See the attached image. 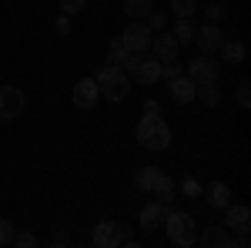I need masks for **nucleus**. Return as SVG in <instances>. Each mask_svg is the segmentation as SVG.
Returning a JSON list of instances; mask_svg holds the SVG:
<instances>
[{
	"mask_svg": "<svg viewBox=\"0 0 251 248\" xmlns=\"http://www.w3.org/2000/svg\"><path fill=\"white\" fill-rule=\"evenodd\" d=\"M24 111V94L17 87H0V121H14Z\"/></svg>",
	"mask_w": 251,
	"mask_h": 248,
	"instance_id": "10",
	"label": "nucleus"
},
{
	"mask_svg": "<svg viewBox=\"0 0 251 248\" xmlns=\"http://www.w3.org/2000/svg\"><path fill=\"white\" fill-rule=\"evenodd\" d=\"M181 191H184V198H201V185H198L194 178H188V181L181 185Z\"/></svg>",
	"mask_w": 251,
	"mask_h": 248,
	"instance_id": "27",
	"label": "nucleus"
},
{
	"mask_svg": "<svg viewBox=\"0 0 251 248\" xmlns=\"http://www.w3.org/2000/svg\"><path fill=\"white\" fill-rule=\"evenodd\" d=\"M97 84L94 77H80L77 84H74V91H71V101H74V108H80V111H87V108H94L97 104Z\"/></svg>",
	"mask_w": 251,
	"mask_h": 248,
	"instance_id": "9",
	"label": "nucleus"
},
{
	"mask_svg": "<svg viewBox=\"0 0 251 248\" xmlns=\"http://www.w3.org/2000/svg\"><path fill=\"white\" fill-rule=\"evenodd\" d=\"M10 245H17V248H37V235H30V231H14V238H10Z\"/></svg>",
	"mask_w": 251,
	"mask_h": 248,
	"instance_id": "24",
	"label": "nucleus"
},
{
	"mask_svg": "<svg viewBox=\"0 0 251 248\" xmlns=\"http://www.w3.org/2000/svg\"><path fill=\"white\" fill-rule=\"evenodd\" d=\"M188 77L194 84H204V81H218V60L211 54H198V57L188 64Z\"/></svg>",
	"mask_w": 251,
	"mask_h": 248,
	"instance_id": "8",
	"label": "nucleus"
},
{
	"mask_svg": "<svg viewBox=\"0 0 251 248\" xmlns=\"http://www.w3.org/2000/svg\"><path fill=\"white\" fill-rule=\"evenodd\" d=\"M121 44H124L131 54H144V51H151V27L141 24V20H134V24L121 34Z\"/></svg>",
	"mask_w": 251,
	"mask_h": 248,
	"instance_id": "7",
	"label": "nucleus"
},
{
	"mask_svg": "<svg viewBox=\"0 0 251 248\" xmlns=\"http://www.w3.org/2000/svg\"><path fill=\"white\" fill-rule=\"evenodd\" d=\"M124 71L134 77V81H141V84H154V81H161V60L148 57V51L144 54H127Z\"/></svg>",
	"mask_w": 251,
	"mask_h": 248,
	"instance_id": "5",
	"label": "nucleus"
},
{
	"mask_svg": "<svg viewBox=\"0 0 251 248\" xmlns=\"http://www.w3.org/2000/svg\"><path fill=\"white\" fill-rule=\"evenodd\" d=\"M127 54H131V51L121 44V37H114V40H111V47H107V64H111V67H124Z\"/></svg>",
	"mask_w": 251,
	"mask_h": 248,
	"instance_id": "22",
	"label": "nucleus"
},
{
	"mask_svg": "<svg viewBox=\"0 0 251 248\" xmlns=\"http://www.w3.org/2000/svg\"><path fill=\"white\" fill-rule=\"evenodd\" d=\"M137 144L151 148V151H164L171 144V128L161 121V114H144L137 124Z\"/></svg>",
	"mask_w": 251,
	"mask_h": 248,
	"instance_id": "2",
	"label": "nucleus"
},
{
	"mask_svg": "<svg viewBox=\"0 0 251 248\" xmlns=\"http://www.w3.org/2000/svg\"><path fill=\"white\" fill-rule=\"evenodd\" d=\"M248 91H251V87H248V81H238V101H241L245 108L251 104V94H248Z\"/></svg>",
	"mask_w": 251,
	"mask_h": 248,
	"instance_id": "31",
	"label": "nucleus"
},
{
	"mask_svg": "<svg viewBox=\"0 0 251 248\" xmlns=\"http://www.w3.org/2000/svg\"><path fill=\"white\" fill-rule=\"evenodd\" d=\"M198 91H194V97H201L208 108H214L218 101H221V87H218V81H204V84H194Z\"/></svg>",
	"mask_w": 251,
	"mask_h": 248,
	"instance_id": "18",
	"label": "nucleus"
},
{
	"mask_svg": "<svg viewBox=\"0 0 251 248\" xmlns=\"http://www.w3.org/2000/svg\"><path fill=\"white\" fill-rule=\"evenodd\" d=\"M198 242L204 248H231V231L225 225H204V231L198 235Z\"/></svg>",
	"mask_w": 251,
	"mask_h": 248,
	"instance_id": "14",
	"label": "nucleus"
},
{
	"mask_svg": "<svg viewBox=\"0 0 251 248\" xmlns=\"http://www.w3.org/2000/svg\"><path fill=\"white\" fill-rule=\"evenodd\" d=\"M204 17H208V24H218V20L225 17V3H208L204 7Z\"/></svg>",
	"mask_w": 251,
	"mask_h": 248,
	"instance_id": "26",
	"label": "nucleus"
},
{
	"mask_svg": "<svg viewBox=\"0 0 251 248\" xmlns=\"http://www.w3.org/2000/svg\"><path fill=\"white\" fill-rule=\"evenodd\" d=\"M218 51L225 54V64H241L245 60V44L241 40H221Z\"/></svg>",
	"mask_w": 251,
	"mask_h": 248,
	"instance_id": "19",
	"label": "nucleus"
},
{
	"mask_svg": "<svg viewBox=\"0 0 251 248\" xmlns=\"http://www.w3.org/2000/svg\"><path fill=\"white\" fill-rule=\"evenodd\" d=\"M10 238H14V225L0 218V245H10Z\"/></svg>",
	"mask_w": 251,
	"mask_h": 248,
	"instance_id": "29",
	"label": "nucleus"
},
{
	"mask_svg": "<svg viewBox=\"0 0 251 248\" xmlns=\"http://www.w3.org/2000/svg\"><path fill=\"white\" fill-rule=\"evenodd\" d=\"M134 181H137V188L154 191V194H157V201H164V205H171V201H174V194H177L174 181H171V178H168L164 171H161V168H141Z\"/></svg>",
	"mask_w": 251,
	"mask_h": 248,
	"instance_id": "4",
	"label": "nucleus"
},
{
	"mask_svg": "<svg viewBox=\"0 0 251 248\" xmlns=\"http://www.w3.org/2000/svg\"><path fill=\"white\" fill-rule=\"evenodd\" d=\"M148 17H151V24H148V27H154V30H161V27L168 24V14H161V10H151Z\"/></svg>",
	"mask_w": 251,
	"mask_h": 248,
	"instance_id": "30",
	"label": "nucleus"
},
{
	"mask_svg": "<svg viewBox=\"0 0 251 248\" xmlns=\"http://www.w3.org/2000/svg\"><path fill=\"white\" fill-rule=\"evenodd\" d=\"M57 30H60V34H67V30H71V17H67V14L57 20Z\"/></svg>",
	"mask_w": 251,
	"mask_h": 248,
	"instance_id": "33",
	"label": "nucleus"
},
{
	"mask_svg": "<svg viewBox=\"0 0 251 248\" xmlns=\"http://www.w3.org/2000/svg\"><path fill=\"white\" fill-rule=\"evenodd\" d=\"M194 30H198V27L191 24V17H177V27H174L171 37L177 40V44H194Z\"/></svg>",
	"mask_w": 251,
	"mask_h": 248,
	"instance_id": "20",
	"label": "nucleus"
},
{
	"mask_svg": "<svg viewBox=\"0 0 251 248\" xmlns=\"http://www.w3.org/2000/svg\"><path fill=\"white\" fill-rule=\"evenodd\" d=\"M168 91H171V101H174V104H191L198 87H194L191 77L181 74V77H174V81H168Z\"/></svg>",
	"mask_w": 251,
	"mask_h": 248,
	"instance_id": "15",
	"label": "nucleus"
},
{
	"mask_svg": "<svg viewBox=\"0 0 251 248\" xmlns=\"http://www.w3.org/2000/svg\"><path fill=\"white\" fill-rule=\"evenodd\" d=\"M124 238H131L124 225H117L111 218L97 221V228H94V245L97 248H117V245H124Z\"/></svg>",
	"mask_w": 251,
	"mask_h": 248,
	"instance_id": "6",
	"label": "nucleus"
},
{
	"mask_svg": "<svg viewBox=\"0 0 251 248\" xmlns=\"http://www.w3.org/2000/svg\"><path fill=\"white\" fill-rule=\"evenodd\" d=\"M94 84L107 101H124V97L131 94V77H127L124 67H111V64H107V67L94 77Z\"/></svg>",
	"mask_w": 251,
	"mask_h": 248,
	"instance_id": "3",
	"label": "nucleus"
},
{
	"mask_svg": "<svg viewBox=\"0 0 251 248\" xmlns=\"http://www.w3.org/2000/svg\"><path fill=\"white\" fill-rule=\"evenodd\" d=\"M144 114H161V104H157L154 97H148V101H144Z\"/></svg>",
	"mask_w": 251,
	"mask_h": 248,
	"instance_id": "32",
	"label": "nucleus"
},
{
	"mask_svg": "<svg viewBox=\"0 0 251 248\" xmlns=\"http://www.w3.org/2000/svg\"><path fill=\"white\" fill-rule=\"evenodd\" d=\"M204 198H208L211 208H225V205H231V188L225 181H211L208 191H204Z\"/></svg>",
	"mask_w": 251,
	"mask_h": 248,
	"instance_id": "17",
	"label": "nucleus"
},
{
	"mask_svg": "<svg viewBox=\"0 0 251 248\" xmlns=\"http://www.w3.org/2000/svg\"><path fill=\"white\" fill-rule=\"evenodd\" d=\"M181 74H184V67H181L177 60H164V64H161V77H164V81H174V77H181Z\"/></svg>",
	"mask_w": 251,
	"mask_h": 248,
	"instance_id": "25",
	"label": "nucleus"
},
{
	"mask_svg": "<svg viewBox=\"0 0 251 248\" xmlns=\"http://www.w3.org/2000/svg\"><path fill=\"white\" fill-rule=\"evenodd\" d=\"M60 10L71 17V14H77V10H84V0H60Z\"/></svg>",
	"mask_w": 251,
	"mask_h": 248,
	"instance_id": "28",
	"label": "nucleus"
},
{
	"mask_svg": "<svg viewBox=\"0 0 251 248\" xmlns=\"http://www.w3.org/2000/svg\"><path fill=\"white\" fill-rule=\"evenodd\" d=\"M221 40H225V34H221L218 24H204V27L194 30V44L201 47V54H214V51L221 47Z\"/></svg>",
	"mask_w": 251,
	"mask_h": 248,
	"instance_id": "11",
	"label": "nucleus"
},
{
	"mask_svg": "<svg viewBox=\"0 0 251 248\" xmlns=\"http://www.w3.org/2000/svg\"><path fill=\"white\" fill-rule=\"evenodd\" d=\"M177 40L171 34H161V37H151V51H154V57L164 64V60H177Z\"/></svg>",
	"mask_w": 251,
	"mask_h": 248,
	"instance_id": "16",
	"label": "nucleus"
},
{
	"mask_svg": "<svg viewBox=\"0 0 251 248\" xmlns=\"http://www.w3.org/2000/svg\"><path fill=\"white\" fill-rule=\"evenodd\" d=\"M174 10V17H191L194 10H198V0H168Z\"/></svg>",
	"mask_w": 251,
	"mask_h": 248,
	"instance_id": "23",
	"label": "nucleus"
},
{
	"mask_svg": "<svg viewBox=\"0 0 251 248\" xmlns=\"http://www.w3.org/2000/svg\"><path fill=\"white\" fill-rule=\"evenodd\" d=\"M161 228L168 231V242L177 248H191L198 242V225H194V218L188 211H168Z\"/></svg>",
	"mask_w": 251,
	"mask_h": 248,
	"instance_id": "1",
	"label": "nucleus"
},
{
	"mask_svg": "<svg viewBox=\"0 0 251 248\" xmlns=\"http://www.w3.org/2000/svg\"><path fill=\"white\" fill-rule=\"evenodd\" d=\"M151 10H154V3H151V0H124V14H127V17H134V20L148 17Z\"/></svg>",
	"mask_w": 251,
	"mask_h": 248,
	"instance_id": "21",
	"label": "nucleus"
},
{
	"mask_svg": "<svg viewBox=\"0 0 251 248\" xmlns=\"http://www.w3.org/2000/svg\"><path fill=\"white\" fill-rule=\"evenodd\" d=\"M168 211H171V205H164V201H151V205H144L141 208V228L154 231L164 225V218H168Z\"/></svg>",
	"mask_w": 251,
	"mask_h": 248,
	"instance_id": "13",
	"label": "nucleus"
},
{
	"mask_svg": "<svg viewBox=\"0 0 251 248\" xmlns=\"http://www.w3.org/2000/svg\"><path fill=\"white\" fill-rule=\"evenodd\" d=\"M225 228L228 231H251V211L245 205H225Z\"/></svg>",
	"mask_w": 251,
	"mask_h": 248,
	"instance_id": "12",
	"label": "nucleus"
}]
</instances>
